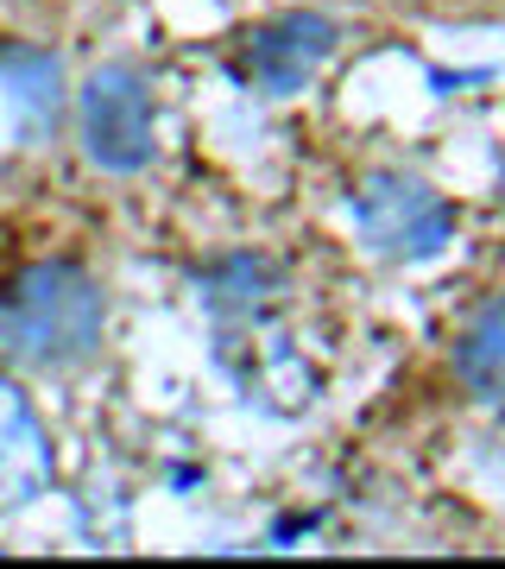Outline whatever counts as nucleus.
<instances>
[{"mask_svg":"<svg viewBox=\"0 0 505 569\" xmlns=\"http://www.w3.org/2000/svg\"><path fill=\"white\" fill-rule=\"evenodd\" d=\"M354 222L373 241V253L385 260H436L455 234V216L448 203L430 190L424 178H404V171H373V178L354 190Z\"/></svg>","mask_w":505,"mask_h":569,"instance_id":"f03ea898","label":"nucleus"},{"mask_svg":"<svg viewBox=\"0 0 505 569\" xmlns=\"http://www.w3.org/2000/svg\"><path fill=\"white\" fill-rule=\"evenodd\" d=\"M51 481V443H44L32 406L13 380H0V507H26Z\"/></svg>","mask_w":505,"mask_h":569,"instance_id":"39448f33","label":"nucleus"},{"mask_svg":"<svg viewBox=\"0 0 505 569\" xmlns=\"http://www.w3.org/2000/svg\"><path fill=\"white\" fill-rule=\"evenodd\" d=\"M77 133H82V152L101 171H114V178L140 171L152 159V89H145L140 70L101 63L77 96Z\"/></svg>","mask_w":505,"mask_h":569,"instance_id":"7ed1b4c3","label":"nucleus"},{"mask_svg":"<svg viewBox=\"0 0 505 569\" xmlns=\"http://www.w3.org/2000/svg\"><path fill=\"white\" fill-rule=\"evenodd\" d=\"M335 39L342 32L323 13H279V20L246 26L241 39H234V77L253 82L260 96H297L303 82L323 70Z\"/></svg>","mask_w":505,"mask_h":569,"instance_id":"20e7f679","label":"nucleus"},{"mask_svg":"<svg viewBox=\"0 0 505 569\" xmlns=\"http://www.w3.org/2000/svg\"><path fill=\"white\" fill-rule=\"evenodd\" d=\"M202 305L215 317H260V310L279 305V272L265 260H222V272H202Z\"/></svg>","mask_w":505,"mask_h":569,"instance_id":"0eeeda50","label":"nucleus"},{"mask_svg":"<svg viewBox=\"0 0 505 569\" xmlns=\"http://www.w3.org/2000/svg\"><path fill=\"white\" fill-rule=\"evenodd\" d=\"M455 373H462V387L474 399L505 406V291L486 298L462 323V336H455Z\"/></svg>","mask_w":505,"mask_h":569,"instance_id":"423d86ee","label":"nucleus"},{"mask_svg":"<svg viewBox=\"0 0 505 569\" xmlns=\"http://www.w3.org/2000/svg\"><path fill=\"white\" fill-rule=\"evenodd\" d=\"M108 298L77 260H32L0 284V355L26 373H70L101 348Z\"/></svg>","mask_w":505,"mask_h":569,"instance_id":"f257e3e1","label":"nucleus"}]
</instances>
